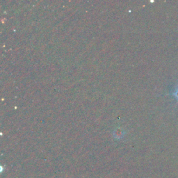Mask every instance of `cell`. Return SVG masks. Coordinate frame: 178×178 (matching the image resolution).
<instances>
[{"label": "cell", "mask_w": 178, "mask_h": 178, "mask_svg": "<svg viewBox=\"0 0 178 178\" xmlns=\"http://www.w3.org/2000/svg\"><path fill=\"white\" fill-rule=\"evenodd\" d=\"M173 96L176 97V98L177 99V100H178V89L176 90V91H175V92L173 93Z\"/></svg>", "instance_id": "1"}]
</instances>
